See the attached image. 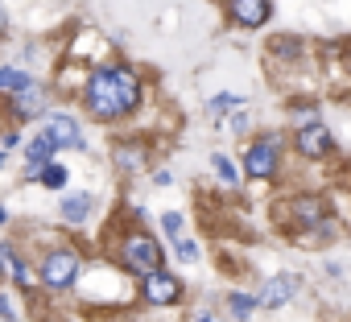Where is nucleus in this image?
<instances>
[{"label": "nucleus", "mask_w": 351, "mask_h": 322, "mask_svg": "<svg viewBox=\"0 0 351 322\" xmlns=\"http://www.w3.org/2000/svg\"><path fill=\"white\" fill-rule=\"evenodd\" d=\"M54 153H58V145H54V140H46V136H38V140L25 149V157H29V166H34V170L50 166V161H54Z\"/></svg>", "instance_id": "obj_11"}, {"label": "nucleus", "mask_w": 351, "mask_h": 322, "mask_svg": "<svg viewBox=\"0 0 351 322\" xmlns=\"http://www.w3.org/2000/svg\"><path fill=\"white\" fill-rule=\"evenodd\" d=\"M5 219H9V215H5V207H0V223H5Z\"/></svg>", "instance_id": "obj_24"}, {"label": "nucleus", "mask_w": 351, "mask_h": 322, "mask_svg": "<svg viewBox=\"0 0 351 322\" xmlns=\"http://www.w3.org/2000/svg\"><path fill=\"white\" fill-rule=\"evenodd\" d=\"M173 248H178V256H182V260H199V248H195L191 240H178Z\"/></svg>", "instance_id": "obj_20"}, {"label": "nucleus", "mask_w": 351, "mask_h": 322, "mask_svg": "<svg viewBox=\"0 0 351 322\" xmlns=\"http://www.w3.org/2000/svg\"><path fill=\"white\" fill-rule=\"evenodd\" d=\"M42 136H46V140H54L58 149H83L79 124H75L71 116H54V120H46V124H42Z\"/></svg>", "instance_id": "obj_7"}, {"label": "nucleus", "mask_w": 351, "mask_h": 322, "mask_svg": "<svg viewBox=\"0 0 351 322\" xmlns=\"http://www.w3.org/2000/svg\"><path fill=\"white\" fill-rule=\"evenodd\" d=\"M236 103H240L236 95H215V99H211V120H219V116H228V112H232Z\"/></svg>", "instance_id": "obj_18"}, {"label": "nucleus", "mask_w": 351, "mask_h": 322, "mask_svg": "<svg viewBox=\"0 0 351 322\" xmlns=\"http://www.w3.org/2000/svg\"><path fill=\"white\" fill-rule=\"evenodd\" d=\"M293 293H298V277H293V273H281V277H273V281L261 289V297H256V301H261V306H269V310H281Z\"/></svg>", "instance_id": "obj_8"}, {"label": "nucleus", "mask_w": 351, "mask_h": 322, "mask_svg": "<svg viewBox=\"0 0 351 322\" xmlns=\"http://www.w3.org/2000/svg\"><path fill=\"white\" fill-rule=\"evenodd\" d=\"M244 170H248V178H273L277 174V145H273V136H265V140H256L248 149Z\"/></svg>", "instance_id": "obj_5"}, {"label": "nucleus", "mask_w": 351, "mask_h": 322, "mask_svg": "<svg viewBox=\"0 0 351 322\" xmlns=\"http://www.w3.org/2000/svg\"><path fill=\"white\" fill-rule=\"evenodd\" d=\"M0 318H5V322H17V310L9 306V297H0Z\"/></svg>", "instance_id": "obj_21"}, {"label": "nucleus", "mask_w": 351, "mask_h": 322, "mask_svg": "<svg viewBox=\"0 0 351 322\" xmlns=\"http://www.w3.org/2000/svg\"><path fill=\"white\" fill-rule=\"evenodd\" d=\"M182 297V281L178 277H173V273H149L145 277V301L149 306H173V301H178Z\"/></svg>", "instance_id": "obj_4"}, {"label": "nucleus", "mask_w": 351, "mask_h": 322, "mask_svg": "<svg viewBox=\"0 0 351 322\" xmlns=\"http://www.w3.org/2000/svg\"><path fill=\"white\" fill-rule=\"evenodd\" d=\"M83 95H87V112L95 120H116L141 103V83L128 66H99V71H91Z\"/></svg>", "instance_id": "obj_1"}, {"label": "nucleus", "mask_w": 351, "mask_h": 322, "mask_svg": "<svg viewBox=\"0 0 351 322\" xmlns=\"http://www.w3.org/2000/svg\"><path fill=\"white\" fill-rule=\"evenodd\" d=\"M25 87H29V75H21V71H13V66H0V91L21 95Z\"/></svg>", "instance_id": "obj_15"}, {"label": "nucleus", "mask_w": 351, "mask_h": 322, "mask_svg": "<svg viewBox=\"0 0 351 322\" xmlns=\"http://www.w3.org/2000/svg\"><path fill=\"white\" fill-rule=\"evenodd\" d=\"M215 174H219V182H228V186H236L240 182V174H236V166H232V157H223V153H215Z\"/></svg>", "instance_id": "obj_16"}, {"label": "nucleus", "mask_w": 351, "mask_h": 322, "mask_svg": "<svg viewBox=\"0 0 351 322\" xmlns=\"http://www.w3.org/2000/svg\"><path fill=\"white\" fill-rule=\"evenodd\" d=\"M161 227H165V236H173V244L182 240V215H178V211H169V215L161 219Z\"/></svg>", "instance_id": "obj_19"}, {"label": "nucleus", "mask_w": 351, "mask_h": 322, "mask_svg": "<svg viewBox=\"0 0 351 322\" xmlns=\"http://www.w3.org/2000/svg\"><path fill=\"white\" fill-rule=\"evenodd\" d=\"M293 145H298V153H302V157H326V153L335 149V136H330L322 124H310V128H298Z\"/></svg>", "instance_id": "obj_6"}, {"label": "nucleus", "mask_w": 351, "mask_h": 322, "mask_svg": "<svg viewBox=\"0 0 351 322\" xmlns=\"http://www.w3.org/2000/svg\"><path fill=\"white\" fill-rule=\"evenodd\" d=\"M228 9H232V21L248 25V29H256V25L269 21V0H232Z\"/></svg>", "instance_id": "obj_9"}, {"label": "nucleus", "mask_w": 351, "mask_h": 322, "mask_svg": "<svg viewBox=\"0 0 351 322\" xmlns=\"http://www.w3.org/2000/svg\"><path fill=\"white\" fill-rule=\"evenodd\" d=\"M199 322H219V318L215 314H199Z\"/></svg>", "instance_id": "obj_23"}, {"label": "nucleus", "mask_w": 351, "mask_h": 322, "mask_svg": "<svg viewBox=\"0 0 351 322\" xmlns=\"http://www.w3.org/2000/svg\"><path fill=\"white\" fill-rule=\"evenodd\" d=\"M0 273H5V256H0Z\"/></svg>", "instance_id": "obj_25"}, {"label": "nucleus", "mask_w": 351, "mask_h": 322, "mask_svg": "<svg viewBox=\"0 0 351 322\" xmlns=\"http://www.w3.org/2000/svg\"><path fill=\"white\" fill-rule=\"evenodd\" d=\"M38 108H42V91L29 83V87L17 95V116H21V120H29V116H38Z\"/></svg>", "instance_id": "obj_12"}, {"label": "nucleus", "mask_w": 351, "mask_h": 322, "mask_svg": "<svg viewBox=\"0 0 351 322\" xmlns=\"http://www.w3.org/2000/svg\"><path fill=\"white\" fill-rule=\"evenodd\" d=\"M91 215V195H66L62 199V219L66 223H83Z\"/></svg>", "instance_id": "obj_10"}, {"label": "nucleus", "mask_w": 351, "mask_h": 322, "mask_svg": "<svg viewBox=\"0 0 351 322\" xmlns=\"http://www.w3.org/2000/svg\"><path fill=\"white\" fill-rule=\"evenodd\" d=\"M120 260H124L128 273H136V277L145 281L149 273H161V244H157L153 236H145V232H132V236H124V244H120Z\"/></svg>", "instance_id": "obj_2"}, {"label": "nucleus", "mask_w": 351, "mask_h": 322, "mask_svg": "<svg viewBox=\"0 0 351 322\" xmlns=\"http://www.w3.org/2000/svg\"><path fill=\"white\" fill-rule=\"evenodd\" d=\"M252 306H261V301H256V297H248V293H232V314H236L240 322L252 314Z\"/></svg>", "instance_id": "obj_17"}, {"label": "nucleus", "mask_w": 351, "mask_h": 322, "mask_svg": "<svg viewBox=\"0 0 351 322\" xmlns=\"http://www.w3.org/2000/svg\"><path fill=\"white\" fill-rule=\"evenodd\" d=\"M38 273H42V281H46L50 289H66V285L75 281V273H79V256L66 252V248H62V252H50Z\"/></svg>", "instance_id": "obj_3"}, {"label": "nucleus", "mask_w": 351, "mask_h": 322, "mask_svg": "<svg viewBox=\"0 0 351 322\" xmlns=\"http://www.w3.org/2000/svg\"><path fill=\"white\" fill-rule=\"evenodd\" d=\"M9 29V17H5V9H0V34H5Z\"/></svg>", "instance_id": "obj_22"}, {"label": "nucleus", "mask_w": 351, "mask_h": 322, "mask_svg": "<svg viewBox=\"0 0 351 322\" xmlns=\"http://www.w3.org/2000/svg\"><path fill=\"white\" fill-rule=\"evenodd\" d=\"M293 215H298L302 223H322V215H326V211H322V203H318V199H298V203H293Z\"/></svg>", "instance_id": "obj_14"}, {"label": "nucleus", "mask_w": 351, "mask_h": 322, "mask_svg": "<svg viewBox=\"0 0 351 322\" xmlns=\"http://www.w3.org/2000/svg\"><path fill=\"white\" fill-rule=\"evenodd\" d=\"M38 182H42V186H50V190H62V186H66V166L50 161V166H42V170H38Z\"/></svg>", "instance_id": "obj_13"}]
</instances>
